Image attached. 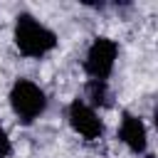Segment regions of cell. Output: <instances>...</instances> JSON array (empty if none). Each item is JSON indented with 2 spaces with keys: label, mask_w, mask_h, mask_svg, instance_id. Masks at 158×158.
<instances>
[{
  "label": "cell",
  "mask_w": 158,
  "mask_h": 158,
  "mask_svg": "<svg viewBox=\"0 0 158 158\" xmlns=\"http://www.w3.org/2000/svg\"><path fill=\"white\" fill-rule=\"evenodd\" d=\"M143 158H156V156H153V153H146V156H143Z\"/></svg>",
  "instance_id": "8"
},
{
  "label": "cell",
  "mask_w": 158,
  "mask_h": 158,
  "mask_svg": "<svg viewBox=\"0 0 158 158\" xmlns=\"http://www.w3.org/2000/svg\"><path fill=\"white\" fill-rule=\"evenodd\" d=\"M118 141L133 156H143L148 151V128H146L143 118L131 111H123L121 123H118Z\"/></svg>",
  "instance_id": "5"
},
{
  "label": "cell",
  "mask_w": 158,
  "mask_h": 158,
  "mask_svg": "<svg viewBox=\"0 0 158 158\" xmlns=\"http://www.w3.org/2000/svg\"><path fill=\"white\" fill-rule=\"evenodd\" d=\"M111 94H109V81H99V79H89L86 81V104L91 106V109H96V106H109L111 101Z\"/></svg>",
  "instance_id": "6"
},
{
  "label": "cell",
  "mask_w": 158,
  "mask_h": 158,
  "mask_svg": "<svg viewBox=\"0 0 158 158\" xmlns=\"http://www.w3.org/2000/svg\"><path fill=\"white\" fill-rule=\"evenodd\" d=\"M116 57H118V44L111 37H94V42L89 44L86 54H84V72L89 79H99L106 81L116 67Z\"/></svg>",
  "instance_id": "3"
},
{
  "label": "cell",
  "mask_w": 158,
  "mask_h": 158,
  "mask_svg": "<svg viewBox=\"0 0 158 158\" xmlns=\"http://www.w3.org/2000/svg\"><path fill=\"white\" fill-rule=\"evenodd\" d=\"M67 118L74 133H79L84 141H96L104 136V121L99 118L96 109H91L84 99H72L67 106Z\"/></svg>",
  "instance_id": "4"
},
{
  "label": "cell",
  "mask_w": 158,
  "mask_h": 158,
  "mask_svg": "<svg viewBox=\"0 0 158 158\" xmlns=\"http://www.w3.org/2000/svg\"><path fill=\"white\" fill-rule=\"evenodd\" d=\"M10 109L22 126H32L47 111V94L32 79H17L10 86Z\"/></svg>",
  "instance_id": "2"
},
{
  "label": "cell",
  "mask_w": 158,
  "mask_h": 158,
  "mask_svg": "<svg viewBox=\"0 0 158 158\" xmlns=\"http://www.w3.org/2000/svg\"><path fill=\"white\" fill-rule=\"evenodd\" d=\"M10 153H12V143L7 138V131L0 126V158H7Z\"/></svg>",
  "instance_id": "7"
},
{
  "label": "cell",
  "mask_w": 158,
  "mask_h": 158,
  "mask_svg": "<svg viewBox=\"0 0 158 158\" xmlns=\"http://www.w3.org/2000/svg\"><path fill=\"white\" fill-rule=\"evenodd\" d=\"M12 40H15L17 52L27 59H42L57 47V35L30 12H20L15 17Z\"/></svg>",
  "instance_id": "1"
}]
</instances>
